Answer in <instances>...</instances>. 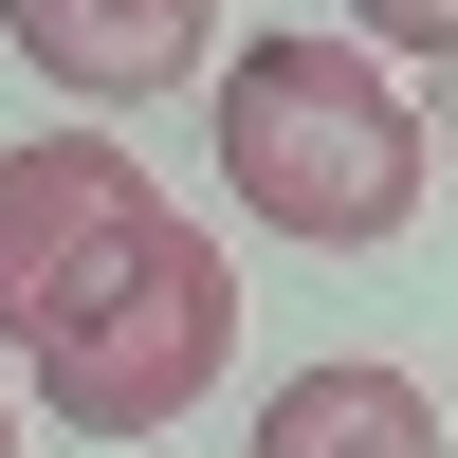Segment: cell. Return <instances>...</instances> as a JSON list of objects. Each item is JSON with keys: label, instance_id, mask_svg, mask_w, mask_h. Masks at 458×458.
<instances>
[{"label": "cell", "instance_id": "obj_1", "mask_svg": "<svg viewBox=\"0 0 458 458\" xmlns=\"http://www.w3.org/2000/svg\"><path fill=\"white\" fill-rule=\"evenodd\" d=\"M220 183H239V220H276L312 257H386L422 220L440 147H422L386 55H349V37H239L220 55Z\"/></svg>", "mask_w": 458, "mask_h": 458}, {"label": "cell", "instance_id": "obj_2", "mask_svg": "<svg viewBox=\"0 0 458 458\" xmlns=\"http://www.w3.org/2000/svg\"><path fill=\"white\" fill-rule=\"evenodd\" d=\"M220 367H239V257H220L202 220H165L110 293H73L19 349V386H37V422H73V440H165Z\"/></svg>", "mask_w": 458, "mask_h": 458}, {"label": "cell", "instance_id": "obj_6", "mask_svg": "<svg viewBox=\"0 0 458 458\" xmlns=\"http://www.w3.org/2000/svg\"><path fill=\"white\" fill-rule=\"evenodd\" d=\"M367 37H386V55H458V0H349Z\"/></svg>", "mask_w": 458, "mask_h": 458}, {"label": "cell", "instance_id": "obj_3", "mask_svg": "<svg viewBox=\"0 0 458 458\" xmlns=\"http://www.w3.org/2000/svg\"><path fill=\"white\" fill-rule=\"evenodd\" d=\"M147 239H165V183H147L129 129H19L0 147V330H19V349L73 293H110Z\"/></svg>", "mask_w": 458, "mask_h": 458}, {"label": "cell", "instance_id": "obj_4", "mask_svg": "<svg viewBox=\"0 0 458 458\" xmlns=\"http://www.w3.org/2000/svg\"><path fill=\"white\" fill-rule=\"evenodd\" d=\"M0 37H19V55L55 73V92L129 110V92H165V73H202L220 0H0Z\"/></svg>", "mask_w": 458, "mask_h": 458}, {"label": "cell", "instance_id": "obj_7", "mask_svg": "<svg viewBox=\"0 0 458 458\" xmlns=\"http://www.w3.org/2000/svg\"><path fill=\"white\" fill-rule=\"evenodd\" d=\"M0 458H19V386H0Z\"/></svg>", "mask_w": 458, "mask_h": 458}, {"label": "cell", "instance_id": "obj_5", "mask_svg": "<svg viewBox=\"0 0 458 458\" xmlns=\"http://www.w3.org/2000/svg\"><path fill=\"white\" fill-rule=\"evenodd\" d=\"M257 458H440V403H422V367H293L276 403H257Z\"/></svg>", "mask_w": 458, "mask_h": 458}]
</instances>
